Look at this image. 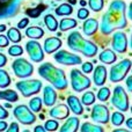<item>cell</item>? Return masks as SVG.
Masks as SVG:
<instances>
[{"mask_svg": "<svg viewBox=\"0 0 132 132\" xmlns=\"http://www.w3.org/2000/svg\"><path fill=\"white\" fill-rule=\"evenodd\" d=\"M126 26V4L123 0H114L102 16L101 31L103 35H109L117 29H124Z\"/></svg>", "mask_w": 132, "mask_h": 132, "instance_id": "1", "label": "cell"}, {"mask_svg": "<svg viewBox=\"0 0 132 132\" xmlns=\"http://www.w3.org/2000/svg\"><path fill=\"white\" fill-rule=\"evenodd\" d=\"M38 74L43 79L49 81L56 89L58 90H64L67 88V79L66 74L62 68L56 67L51 63H44L38 67Z\"/></svg>", "mask_w": 132, "mask_h": 132, "instance_id": "2", "label": "cell"}, {"mask_svg": "<svg viewBox=\"0 0 132 132\" xmlns=\"http://www.w3.org/2000/svg\"><path fill=\"white\" fill-rule=\"evenodd\" d=\"M67 45L70 49L82 53L85 57H94L97 53V45L84 38L79 31H73L67 37Z\"/></svg>", "mask_w": 132, "mask_h": 132, "instance_id": "3", "label": "cell"}, {"mask_svg": "<svg viewBox=\"0 0 132 132\" xmlns=\"http://www.w3.org/2000/svg\"><path fill=\"white\" fill-rule=\"evenodd\" d=\"M16 89L22 94L23 97H30L35 94L39 93L42 89V81L37 79H30V80H21L16 82Z\"/></svg>", "mask_w": 132, "mask_h": 132, "instance_id": "4", "label": "cell"}, {"mask_svg": "<svg viewBox=\"0 0 132 132\" xmlns=\"http://www.w3.org/2000/svg\"><path fill=\"white\" fill-rule=\"evenodd\" d=\"M71 86H72L74 92H84L86 89H88L92 85V81L87 75H85L81 71H79L78 68H73L71 71Z\"/></svg>", "mask_w": 132, "mask_h": 132, "instance_id": "5", "label": "cell"}, {"mask_svg": "<svg viewBox=\"0 0 132 132\" xmlns=\"http://www.w3.org/2000/svg\"><path fill=\"white\" fill-rule=\"evenodd\" d=\"M131 66H132V62L130 59H123L118 64L114 65L110 68V73H109L110 81L121 82L122 80H124L125 77L128 75L129 71L131 70Z\"/></svg>", "mask_w": 132, "mask_h": 132, "instance_id": "6", "label": "cell"}, {"mask_svg": "<svg viewBox=\"0 0 132 132\" xmlns=\"http://www.w3.org/2000/svg\"><path fill=\"white\" fill-rule=\"evenodd\" d=\"M111 103L117 110H119V111H122V112H125L129 110L130 102H129V96H128V94H126L124 87L116 86L114 88Z\"/></svg>", "mask_w": 132, "mask_h": 132, "instance_id": "7", "label": "cell"}, {"mask_svg": "<svg viewBox=\"0 0 132 132\" xmlns=\"http://www.w3.org/2000/svg\"><path fill=\"white\" fill-rule=\"evenodd\" d=\"M13 115L23 125H31L32 123L36 122V116H35L34 111H31L30 108L24 104H20L14 108Z\"/></svg>", "mask_w": 132, "mask_h": 132, "instance_id": "8", "label": "cell"}, {"mask_svg": "<svg viewBox=\"0 0 132 132\" xmlns=\"http://www.w3.org/2000/svg\"><path fill=\"white\" fill-rule=\"evenodd\" d=\"M12 68L14 71V74L18 78H29L34 72V66L24 58H18L13 62Z\"/></svg>", "mask_w": 132, "mask_h": 132, "instance_id": "9", "label": "cell"}, {"mask_svg": "<svg viewBox=\"0 0 132 132\" xmlns=\"http://www.w3.org/2000/svg\"><path fill=\"white\" fill-rule=\"evenodd\" d=\"M90 117L94 122L100 124H107L110 121V111L107 105L95 104L92 109Z\"/></svg>", "mask_w": 132, "mask_h": 132, "instance_id": "10", "label": "cell"}, {"mask_svg": "<svg viewBox=\"0 0 132 132\" xmlns=\"http://www.w3.org/2000/svg\"><path fill=\"white\" fill-rule=\"evenodd\" d=\"M55 60L59 64L63 65H79L82 64V60L79 56L74 55V53H71L66 50H59L55 53L53 56Z\"/></svg>", "mask_w": 132, "mask_h": 132, "instance_id": "11", "label": "cell"}, {"mask_svg": "<svg viewBox=\"0 0 132 132\" xmlns=\"http://www.w3.org/2000/svg\"><path fill=\"white\" fill-rule=\"evenodd\" d=\"M26 50L29 55L30 59L34 63H41L44 59V51L42 49V45L37 41H31L26 43Z\"/></svg>", "mask_w": 132, "mask_h": 132, "instance_id": "12", "label": "cell"}, {"mask_svg": "<svg viewBox=\"0 0 132 132\" xmlns=\"http://www.w3.org/2000/svg\"><path fill=\"white\" fill-rule=\"evenodd\" d=\"M112 49L118 53H124L128 50V37L125 32L116 31L112 36Z\"/></svg>", "mask_w": 132, "mask_h": 132, "instance_id": "13", "label": "cell"}, {"mask_svg": "<svg viewBox=\"0 0 132 132\" xmlns=\"http://www.w3.org/2000/svg\"><path fill=\"white\" fill-rule=\"evenodd\" d=\"M50 116L55 119H66L70 116V108L66 104H58L50 110Z\"/></svg>", "mask_w": 132, "mask_h": 132, "instance_id": "14", "label": "cell"}, {"mask_svg": "<svg viewBox=\"0 0 132 132\" xmlns=\"http://www.w3.org/2000/svg\"><path fill=\"white\" fill-rule=\"evenodd\" d=\"M57 102V93L51 86H45L43 89V103L46 107H52Z\"/></svg>", "mask_w": 132, "mask_h": 132, "instance_id": "15", "label": "cell"}, {"mask_svg": "<svg viewBox=\"0 0 132 132\" xmlns=\"http://www.w3.org/2000/svg\"><path fill=\"white\" fill-rule=\"evenodd\" d=\"M63 42L60 38H58V37H49V38H46L45 41H44V51H45L46 53H53L56 52V51L59 50V48L62 46Z\"/></svg>", "mask_w": 132, "mask_h": 132, "instance_id": "16", "label": "cell"}, {"mask_svg": "<svg viewBox=\"0 0 132 132\" xmlns=\"http://www.w3.org/2000/svg\"><path fill=\"white\" fill-rule=\"evenodd\" d=\"M67 105L70 110L75 115H82L84 114V104L81 103V100L74 95H70L67 97Z\"/></svg>", "mask_w": 132, "mask_h": 132, "instance_id": "17", "label": "cell"}, {"mask_svg": "<svg viewBox=\"0 0 132 132\" xmlns=\"http://www.w3.org/2000/svg\"><path fill=\"white\" fill-rule=\"evenodd\" d=\"M80 125V119L78 117H67L65 123L60 126L59 132H78Z\"/></svg>", "mask_w": 132, "mask_h": 132, "instance_id": "18", "label": "cell"}, {"mask_svg": "<svg viewBox=\"0 0 132 132\" xmlns=\"http://www.w3.org/2000/svg\"><path fill=\"white\" fill-rule=\"evenodd\" d=\"M93 80L96 86H103L107 80V68L103 65H98L95 67L93 73Z\"/></svg>", "mask_w": 132, "mask_h": 132, "instance_id": "19", "label": "cell"}, {"mask_svg": "<svg viewBox=\"0 0 132 132\" xmlns=\"http://www.w3.org/2000/svg\"><path fill=\"white\" fill-rule=\"evenodd\" d=\"M98 29V22L96 19H88L84 22V26H82V30H84L85 35L87 36H92L94 35Z\"/></svg>", "mask_w": 132, "mask_h": 132, "instance_id": "20", "label": "cell"}, {"mask_svg": "<svg viewBox=\"0 0 132 132\" xmlns=\"http://www.w3.org/2000/svg\"><path fill=\"white\" fill-rule=\"evenodd\" d=\"M98 59H100L103 64H114L117 59V56L112 50H110V49H105V50H103L102 52L100 53Z\"/></svg>", "mask_w": 132, "mask_h": 132, "instance_id": "21", "label": "cell"}, {"mask_svg": "<svg viewBox=\"0 0 132 132\" xmlns=\"http://www.w3.org/2000/svg\"><path fill=\"white\" fill-rule=\"evenodd\" d=\"M26 36L31 39H38L44 36V30L39 27H29L26 29Z\"/></svg>", "mask_w": 132, "mask_h": 132, "instance_id": "22", "label": "cell"}, {"mask_svg": "<svg viewBox=\"0 0 132 132\" xmlns=\"http://www.w3.org/2000/svg\"><path fill=\"white\" fill-rule=\"evenodd\" d=\"M0 100H5L8 102H16L19 100V95L16 92L12 90V89H7V90H0Z\"/></svg>", "mask_w": 132, "mask_h": 132, "instance_id": "23", "label": "cell"}, {"mask_svg": "<svg viewBox=\"0 0 132 132\" xmlns=\"http://www.w3.org/2000/svg\"><path fill=\"white\" fill-rule=\"evenodd\" d=\"M75 27H77V20L70 19V18L63 19V20L60 21L59 26H58V28H59L62 31H66V30L73 29V28H75Z\"/></svg>", "mask_w": 132, "mask_h": 132, "instance_id": "24", "label": "cell"}, {"mask_svg": "<svg viewBox=\"0 0 132 132\" xmlns=\"http://www.w3.org/2000/svg\"><path fill=\"white\" fill-rule=\"evenodd\" d=\"M44 23H45V26L48 27V29L50 31H56L58 29V26H59L56 18L51 14H48V15L44 16Z\"/></svg>", "mask_w": 132, "mask_h": 132, "instance_id": "25", "label": "cell"}, {"mask_svg": "<svg viewBox=\"0 0 132 132\" xmlns=\"http://www.w3.org/2000/svg\"><path fill=\"white\" fill-rule=\"evenodd\" d=\"M80 132H104V129L100 125H96L93 123H84L80 128Z\"/></svg>", "mask_w": 132, "mask_h": 132, "instance_id": "26", "label": "cell"}, {"mask_svg": "<svg viewBox=\"0 0 132 132\" xmlns=\"http://www.w3.org/2000/svg\"><path fill=\"white\" fill-rule=\"evenodd\" d=\"M73 13V7L70 4H62L56 8V14L59 16H66L71 15Z\"/></svg>", "mask_w": 132, "mask_h": 132, "instance_id": "27", "label": "cell"}, {"mask_svg": "<svg viewBox=\"0 0 132 132\" xmlns=\"http://www.w3.org/2000/svg\"><path fill=\"white\" fill-rule=\"evenodd\" d=\"M7 37H8L9 41H12L13 43H19V42L22 39V36H21V32L19 31V29L16 28H11L7 32Z\"/></svg>", "mask_w": 132, "mask_h": 132, "instance_id": "28", "label": "cell"}, {"mask_svg": "<svg viewBox=\"0 0 132 132\" xmlns=\"http://www.w3.org/2000/svg\"><path fill=\"white\" fill-rule=\"evenodd\" d=\"M11 85V77L8 72L5 70H0V88L5 89Z\"/></svg>", "mask_w": 132, "mask_h": 132, "instance_id": "29", "label": "cell"}, {"mask_svg": "<svg viewBox=\"0 0 132 132\" xmlns=\"http://www.w3.org/2000/svg\"><path fill=\"white\" fill-rule=\"evenodd\" d=\"M110 121H111V123L114 124L115 126H119L124 123L125 117H124L122 111H115L114 114L111 115V117H110Z\"/></svg>", "mask_w": 132, "mask_h": 132, "instance_id": "30", "label": "cell"}, {"mask_svg": "<svg viewBox=\"0 0 132 132\" xmlns=\"http://www.w3.org/2000/svg\"><path fill=\"white\" fill-rule=\"evenodd\" d=\"M95 94L93 92H86V93H84V95L81 97V103L88 107V105H92L95 103Z\"/></svg>", "mask_w": 132, "mask_h": 132, "instance_id": "31", "label": "cell"}, {"mask_svg": "<svg viewBox=\"0 0 132 132\" xmlns=\"http://www.w3.org/2000/svg\"><path fill=\"white\" fill-rule=\"evenodd\" d=\"M42 98L41 97H32L31 100L29 101V108H30V110L31 111H34V112H38V111H41V109H42Z\"/></svg>", "mask_w": 132, "mask_h": 132, "instance_id": "32", "label": "cell"}, {"mask_svg": "<svg viewBox=\"0 0 132 132\" xmlns=\"http://www.w3.org/2000/svg\"><path fill=\"white\" fill-rule=\"evenodd\" d=\"M110 97V89L108 87H102L100 90L97 92V98L102 102L108 101V98Z\"/></svg>", "mask_w": 132, "mask_h": 132, "instance_id": "33", "label": "cell"}, {"mask_svg": "<svg viewBox=\"0 0 132 132\" xmlns=\"http://www.w3.org/2000/svg\"><path fill=\"white\" fill-rule=\"evenodd\" d=\"M58 128H59V123L56 119H49L44 124V129L49 132H53V131L58 130Z\"/></svg>", "mask_w": 132, "mask_h": 132, "instance_id": "34", "label": "cell"}, {"mask_svg": "<svg viewBox=\"0 0 132 132\" xmlns=\"http://www.w3.org/2000/svg\"><path fill=\"white\" fill-rule=\"evenodd\" d=\"M88 4L94 12H100L103 8V0H88Z\"/></svg>", "mask_w": 132, "mask_h": 132, "instance_id": "35", "label": "cell"}, {"mask_svg": "<svg viewBox=\"0 0 132 132\" xmlns=\"http://www.w3.org/2000/svg\"><path fill=\"white\" fill-rule=\"evenodd\" d=\"M23 53V48L20 45H12L8 49V55L13 56V57H19Z\"/></svg>", "mask_w": 132, "mask_h": 132, "instance_id": "36", "label": "cell"}, {"mask_svg": "<svg viewBox=\"0 0 132 132\" xmlns=\"http://www.w3.org/2000/svg\"><path fill=\"white\" fill-rule=\"evenodd\" d=\"M81 68H82V72L86 73V74H89V73H92V72H93V70H94L93 64H92V63H89V62L84 63L82 66H81Z\"/></svg>", "mask_w": 132, "mask_h": 132, "instance_id": "37", "label": "cell"}, {"mask_svg": "<svg viewBox=\"0 0 132 132\" xmlns=\"http://www.w3.org/2000/svg\"><path fill=\"white\" fill-rule=\"evenodd\" d=\"M88 15H89V11L87 8H80L78 11V18L80 20H86L88 18Z\"/></svg>", "mask_w": 132, "mask_h": 132, "instance_id": "38", "label": "cell"}, {"mask_svg": "<svg viewBox=\"0 0 132 132\" xmlns=\"http://www.w3.org/2000/svg\"><path fill=\"white\" fill-rule=\"evenodd\" d=\"M6 132H20V128H19V124L16 122H13L8 125Z\"/></svg>", "mask_w": 132, "mask_h": 132, "instance_id": "39", "label": "cell"}, {"mask_svg": "<svg viewBox=\"0 0 132 132\" xmlns=\"http://www.w3.org/2000/svg\"><path fill=\"white\" fill-rule=\"evenodd\" d=\"M9 44V39L5 35H0V48H6Z\"/></svg>", "mask_w": 132, "mask_h": 132, "instance_id": "40", "label": "cell"}, {"mask_svg": "<svg viewBox=\"0 0 132 132\" xmlns=\"http://www.w3.org/2000/svg\"><path fill=\"white\" fill-rule=\"evenodd\" d=\"M8 111L6 110V108L5 107H2L1 104H0V121L1 119H6L7 117H8Z\"/></svg>", "mask_w": 132, "mask_h": 132, "instance_id": "41", "label": "cell"}, {"mask_svg": "<svg viewBox=\"0 0 132 132\" xmlns=\"http://www.w3.org/2000/svg\"><path fill=\"white\" fill-rule=\"evenodd\" d=\"M28 23H29V20H28L27 18L22 19V20L18 23V28H19V29H23V28H26L28 26Z\"/></svg>", "mask_w": 132, "mask_h": 132, "instance_id": "42", "label": "cell"}, {"mask_svg": "<svg viewBox=\"0 0 132 132\" xmlns=\"http://www.w3.org/2000/svg\"><path fill=\"white\" fill-rule=\"evenodd\" d=\"M126 88H128L129 92L132 93V75L126 78Z\"/></svg>", "mask_w": 132, "mask_h": 132, "instance_id": "43", "label": "cell"}, {"mask_svg": "<svg viewBox=\"0 0 132 132\" xmlns=\"http://www.w3.org/2000/svg\"><path fill=\"white\" fill-rule=\"evenodd\" d=\"M7 63V57L4 55V53L0 52V68L2 67V66H5Z\"/></svg>", "mask_w": 132, "mask_h": 132, "instance_id": "44", "label": "cell"}, {"mask_svg": "<svg viewBox=\"0 0 132 132\" xmlns=\"http://www.w3.org/2000/svg\"><path fill=\"white\" fill-rule=\"evenodd\" d=\"M7 128H8V124L6 123V121H0V132H4L7 130Z\"/></svg>", "mask_w": 132, "mask_h": 132, "instance_id": "45", "label": "cell"}, {"mask_svg": "<svg viewBox=\"0 0 132 132\" xmlns=\"http://www.w3.org/2000/svg\"><path fill=\"white\" fill-rule=\"evenodd\" d=\"M34 132H46V130L44 129V126L42 125H36L34 129Z\"/></svg>", "mask_w": 132, "mask_h": 132, "instance_id": "46", "label": "cell"}, {"mask_svg": "<svg viewBox=\"0 0 132 132\" xmlns=\"http://www.w3.org/2000/svg\"><path fill=\"white\" fill-rule=\"evenodd\" d=\"M125 124H126V126H128V129L132 130V117H130V118L126 119V121H125Z\"/></svg>", "mask_w": 132, "mask_h": 132, "instance_id": "47", "label": "cell"}, {"mask_svg": "<svg viewBox=\"0 0 132 132\" xmlns=\"http://www.w3.org/2000/svg\"><path fill=\"white\" fill-rule=\"evenodd\" d=\"M128 16H129V19L132 21V1H131V4L129 5V11H128Z\"/></svg>", "mask_w": 132, "mask_h": 132, "instance_id": "48", "label": "cell"}, {"mask_svg": "<svg viewBox=\"0 0 132 132\" xmlns=\"http://www.w3.org/2000/svg\"><path fill=\"white\" fill-rule=\"evenodd\" d=\"M112 132H131L130 130H126V129H115Z\"/></svg>", "mask_w": 132, "mask_h": 132, "instance_id": "49", "label": "cell"}, {"mask_svg": "<svg viewBox=\"0 0 132 132\" xmlns=\"http://www.w3.org/2000/svg\"><path fill=\"white\" fill-rule=\"evenodd\" d=\"M5 30H6V26H5V24H0V32L5 31Z\"/></svg>", "mask_w": 132, "mask_h": 132, "instance_id": "50", "label": "cell"}, {"mask_svg": "<svg viewBox=\"0 0 132 132\" xmlns=\"http://www.w3.org/2000/svg\"><path fill=\"white\" fill-rule=\"evenodd\" d=\"M80 5H81V6H86L87 2L85 1V0H81V1H80Z\"/></svg>", "mask_w": 132, "mask_h": 132, "instance_id": "51", "label": "cell"}, {"mask_svg": "<svg viewBox=\"0 0 132 132\" xmlns=\"http://www.w3.org/2000/svg\"><path fill=\"white\" fill-rule=\"evenodd\" d=\"M11 107H12L11 103H5V108H11Z\"/></svg>", "mask_w": 132, "mask_h": 132, "instance_id": "52", "label": "cell"}, {"mask_svg": "<svg viewBox=\"0 0 132 132\" xmlns=\"http://www.w3.org/2000/svg\"><path fill=\"white\" fill-rule=\"evenodd\" d=\"M130 46H131V49H132V34H131V38H130Z\"/></svg>", "mask_w": 132, "mask_h": 132, "instance_id": "53", "label": "cell"}, {"mask_svg": "<svg viewBox=\"0 0 132 132\" xmlns=\"http://www.w3.org/2000/svg\"><path fill=\"white\" fill-rule=\"evenodd\" d=\"M70 2H71V4H72V5H74L77 1H75V0H70Z\"/></svg>", "mask_w": 132, "mask_h": 132, "instance_id": "54", "label": "cell"}, {"mask_svg": "<svg viewBox=\"0 0 132 132\" xmlns=\"http://www.w3.org/2000/svg\"><path fill=\"white\" fill-rule=\"evenodd\" d=\"M39 118H41V119H44V115H39Z\"/></svg>", "mask_w": 132, "mask_h": 132, "instance_id": "55", "label": "cell"}, {"mask_svg": "<svg viewBox=\"0 0 132 132\" xmlns=\"http://www.w3.org/2000/svg\"><path fill=\"white\" fill-rule=\"evenodd\" d=\"M23 132H30L29 130H23Z\"/></svg>", "mask_w": 132, "mask_h": 132, "instance_id": "56", "label": "cell"}, {"mask_svg": "<svg viewBox=\"0 0 132 132\" xmlns=\"http://www.w3.org/2000/svg\"><path fill=\"white\" fill-rule=\"evenodd\" d=\"M131 114H132V107H131Z\"/></svg>", "mask_w": 132, "mask_h": 132, "instance_id": "57", "label": "cell"}]
</instances>
